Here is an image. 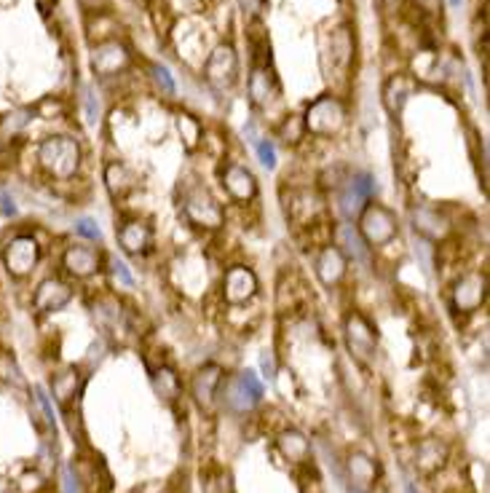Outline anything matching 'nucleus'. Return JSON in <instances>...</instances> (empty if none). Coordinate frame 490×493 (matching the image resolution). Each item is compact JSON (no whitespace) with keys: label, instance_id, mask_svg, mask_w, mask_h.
I'll return each instance as SVG.
<instances>
[{"label":"nucleus","instance_id":"423d86ee","mask_svg":"<svg viewBox=\"0 0 490 493\" xmlns=\"http://www.w3.org/2000/svg\"><path fill=\"white\" fill-rule=\"evenodd\" d=\"M263 397H266V389H263V381L258 378L255 370H241V373L225 378L220 395H218V400L223 403L225 410L233 416L252 413L258 405L263 403Z\"/></svg>","mask_w":490,"mask_h":493},{"label":"nucleus","instance_id":"49530a36","mask_svg":"<svg viewBox=\"0 0 490 493\" xmlns=\"http://www.w3.org/2000/svg\"><path fill=\"white\" fill-rule=\"evenodd\" d=\"M450 5H453V8H461V5H464V0H450Z\"/></svg>","mask_w":490,"mask_h":493},{"label":"nucleus","instance_id":"cd10ccee","mask_svg":"<svg viewBox=\"0 0 490 493\" xmlns=\"http://www.w3.org/2000/svg\"><path fill=\"white\" fill-rule=\"evenodd\" d=\"M279 91L276 87V76L273 70L266 65H255L252 73H250V81H247V97H250V105L255 110H263L268 108V102L273 99V94Z\"/></svg>","mask_w":490,"mask_h":493},{"label":"nucleus","instance_id":"9d476101","mask_svg":"<svg viewBox=\"0 0 490 493\" xmlns=\"http://www.w3.org/2000/svg\"><path fill=\"white\" fill-rule=\"evenodd\" d=\"M375 180L364 169H349V175L338 185V212L343 221H357V215L364 210L367 201H373Z\"/></svg>","mask_w":490,"mask_h":493},{"label":"nucleus","instance_id":"1a4fd4ad","mask_svg":"<svg viewBox=\"0 0 490 493\" xmlns=\"http://www.w3.org/2000/svg\"><path fill=\"white\" fill-rule=\"evenodd\" d=\"M59 269L67 279L87 282L105 271V255L102 250L91 247L89 241H70L59 255Z\"/></svg>","mask_w":490,"mask_h":493},{"label":"nucleus","instance_id":"72a5a7b5","mask_svg":"<svg viewBox=\"0 0 490 493\" xmlns=\"http://www.w3.org/2000/svg\"><path fill=\"white\" fill-rule=\"evenodd\" d=\"M352 59H354V41H352L349 27L341 25V27L332 33V62L346 70V67L352 65Z\"/></svg>","mask_w":490,"mask_h":493},{"label":"nucleus","instance_id":"dca6fc26","mask_svg":"<svg viewBox=\"0 0 490 493\" xmlns=\"http://www.w3.org/2000/svg\"><path fill=\"white\" fill-rule=\"evenodd\" d=\"M223 381V365H218V362H204V365L190 375V384H188L190 400L199 405L201 410H212L215 403H218V395H220Z\"/></svg>","mask_w":490,"mask_h":493},{"label":"nucleus","instance_id":"f704fd0d","mask_svg":"<svg viewBox=\"0 0 490 493\" xmlns=\"http://www.w3.org/2000/svg\"><path fill=\"white\" fill-rule=\"evenodd\" d=\"M0 384H8V386H25V375H22V367L16 357L11 352H0Z\"/></svg>","mask_w":490,"mask_h":493},{"label":"nucleus","instance_id":"f8f14e48","mask_svg":"<svg viewBox=\"0 0 490 493\" xmlns=\"http://www.w3.org/2000/svg\"><path fill=\"white\" fill-rule=\"evenodd\" d=\"M73 298H76V290L65 276H46L36 284V290L30 295V309L38 316L56 314L65 306H70Z\"/></svg>","mask_w":490,"mask_h":493},{"label":"nucleus","instance_id":"79ce46f5","mask_svg":"<svg viewBox=\"0 0 490 493\" xmlns=\"http://www.w3.org/2000/svg\"><path fill=\"white\" fill-rule=\"evenodd\" d=\"M0 215H3V218H16V215H19V207H16V201H14L8 193L0 196Z\"/></svg>","mask_w":490,"mask_h":493},{"label":"nucleus","instance_id":"473e14b6","mask_svg":"<svg viewBox=\"0 0 490 493\" xmlns=\"http://www.w3.org/2000/svg\"><path fill=\"white\" fill-rule=\"evenodd\" d=\"M178 132L182 139V148L188 153H196L199 145L204 142V124L193 116V113H178Z\"/></svg>","mask_w":490,"mask_h":493},{"label":"nucleus","instance_id":"e433bc0d","mask_svg":"<svg viewBox=\"0 0 490 493\" xmlns=\"http://www.w3.org/2000/svg\"><path fill=\"white\" fill-rule=\"evenodd\" d=\"M105 266H107V271H110V276H113V282H116V284H121V287L132 290L134 276L124 261H118V258H105Z\"/></svg>","mask_w":490,"mask_h":493},{"label":"nucleus","instance_id":"412c9836","mask_svg":"<svg viewBox=\"0 0 490 493\" xmlns=\"http://www.w3.org/2000/svg\"><path fill=\"white\" fill-rule=\"evenodd\" d=\"M332 244L341 250V255L349 261V266L354 263L359 269H370L373 263V250L364 244L362 233L357 231V225L352 221H341L332 228Z\"/></svg>","mask_w":490,"mask_h":493},{"label":"nucleus","instance_id":"6ab92c4d","mask_svg":"<svg viewBox=\"0 0 490 493\" xmlns=\"http://www.w3.org/2000/svg\"><path fill=\"white\" fill-rule=\"evenodd\" d=\"M410 225H413V233L437 244V241H445L453 231V223L440 207H432V204H415L410 210Z\"/></svg>","mask_w":490,"mask_h":493},{"label":"nucleus","instance_id":"c85d7f7f","mask_svg":"<svg viewBox=\"0 0 490 493\" xmlns=\"http://www.w3.org/2000/svg\"><path fill=\"white\" fill-rule=\"evenodd\" d=\"M276 450L290 461V464H306L311 461V440L301 429H281L276 435Z\"/></svg>","mask_w":490,"mask_h":493},{"label":"nucleus","instance_id":"393cba45","mask_svg":"<svg viewBox=\"0 0 490 493\" xmlns=\"http://www.w3.org/2000/svg\"><path fill=\"white\" fill-rule=\"evenodd\" d=\"M81 386H84V375L76 365H67V367H59L51 373L48 378V389H51V397L56 400L59 407L70 410V405L78 400L81 395Z\"/></svg>","mask_w":490,"mask_h":493},{"label":"nucleus","instance_id":"4be33fe9","mask_svg":"<svg viewBox=\"0 0 490 493\" xmlns=\"http://www.w3.org/2000/svg\"><path fill=\"white\" fill-rule=\"evenodd\" d=\"M91 316H94V322L99 324L102 333H110V335L132 333L129 312L116 295H97L94 303H91Z\"/></svg>","mask_w":490,"mask_h":493},{"label":"nucleus","instance_id":"39448f33","mask_svg":"<svg viewBox=\"0 0 490 493\" xmlns=\"http://www.w3.org/2000/svg\"><path fill=\"white\" fill-rule=\"evenodd\" d=\"M357 231L362 233L364 244L370 250H381L389 247L397 236H400V218L394 210H389L381 201H367L364 210L357 215Z\"/></svg>","mask_w":490,"mask_h":493},{"label":"nucleus","instance_id":"f3484780","mask_svg":"<svg viewBox=\"0 0 490 493\" xmlns=\"http://www.w3.org/2000/svg\"><path fill=\"white\" fill-rule=\"evenodd\" d=\"M220 185H223L225 196L236 204H252L260 193V185H258V178L252 175V169L239 161H225L220 169Z\"/></svg>","mask_w":490,"mask_h":493},{"label":"nucleus","instance_id":"20e7f679","mask_svg":"<svg viewBox=\"0 0 490 493\" xmlns=\"http://www.w3.org/2000/svg\"><path fill=\"white\" fill-rule=\"evenodd\" d=\"M306 135L316 137V139H332L338 137L346 124H349V108L341 97L335 94H322L316 97L311 105L306 108V113L301 116Z\"/></svg>","mask_w":490,"mask_h":493},{"label":"nucleus","instance_id":"0eeeda50","mask_svg":"<svg viewBox=\"0 0 490 493\" xmlns=\"http://www.w3.org/2000/svg\"><path fill=\"white\" fill-rule=\"evenodd\" d=\"M343 344L357 365L373 367L378 359V327L370 322V316L352 309L343 316Z\"/></svg>","mask_w":490,"mask_h":493},{"label":"nucleus","instance_id":"5701e85b","mask_svg":"<svg viewBox=\"0 0 490 493\" xmlns=\"http://www.w3.org/2000/svg\"><path fill=\"white\" fill-rule=\"evenodd\" d=\"M349 261L341 255V250L335 244H324L319 252H316V261H313V273L316 279L327 287V290H335L341 287V282L349 276Z\"/></svg>","mask_w":490,"mask_h":493},{"label":"nucleus","instance_id":"a878e982","mask_svg":"<svg viewBox=\"0 0 490 493\" xmlns=\"http://www.w3.org/2000/svg\"><path fill=\"white\" fill-rule=\"evenodd\" d=\"M413 91H415V78L410 73H394V76L386 78L381 97H383V108L389 110L392 118H400L404 105L413 97Z\"/></svg>","mask_w":490,"mask_h":493},{"label":"nucleus","instance_id":"c756f323","mask_svg":"<svg viewBox=\"0 0 490 493\" xmlns=\"http://www.w3.org/2000/svg\"><path fill=\"white\" fill-rule=\"evenodd\" d=\"M33 121H36V108H14L11 113H5L0 118V142L8 145V142L19 139L30 129Z\"/></svg>","mask_w":490,"mask_h":493},{"label":"nucleus","instance_id":"37998d69","mask_svg":"<svg viewBox=\"0 0 490 493\" xmlns=\"http://www.w3.org/2000/svg\"><path fill=\"white\" fill-rule=\"evenodd\" d=\"M260 367H263V373H266V378H276L279 375V367H276V359H273V354L271 352H263L260 354Z\"/></svg>","mask_w":490,"mask_h":493},{"label":"nucleus","instance_id":"f03ea898","mask_svg":"<svg viewBox=\"0 0 490 493\" xmlns=\"http://www.w3.org/2000/svg\"><path fill=\"white\" fill-rule=\"evenodd\" d=\"M41 258H44V247L33 231H14L0 244V266L14 282L30 279L41 266Z\"/></svg>","mask_w":490,"mask_h":493},{"label":"nucleus","instance_id":"7c9ffc66","mask_svg":"<svg viewBox=\"0 0 490 493\" xmlns=\"http://www.w3.org/2000/svg\"><path fill=\"white\" fill-rule=\"evenodd\" d=\"M153 389L164 403H175L182 395V378L178 375V370L169 365H161L158 370H153Z\"/></svg>","mask_w":490,"mask_h":493},{"label":"nucleus","instance_id":"a18cd8bd","mask_svg":"<svg viewBox=\"0 0 490 493\" xmlns=\"http://www.w3.org/2000/svg\"><path fill=\"white\" fill-rule=\"evenodd\" d=\"M0 493H11V483L5 478H0Z\"/></svg>","mask_w":490,"mask_h":493},{"label":"nucleus","instance_id":"4c0bfd02","mask_svg":"<svg viewBox=\"0 0 490 493\" xmlns=\"http://www.w3.org/2000/svg\"><path fill=\"white\" fill-rule=\"evenodd\" d=\"M255 153H258V159H260V164L266 167L268 172H273L276 169V164H279V159H276V142L273 139H258L255 142Z\"/></svg>","mask_w":490,"mask_h":493},{"label":"nucleus","instance_id":"a211bd4d","mask_svg":"<svg viewBox=\"0 0 490 493\" xmlns=\"http://www.w3.org/2000/svg\"><path fill=\"white\" fill-rule=\"evenodd\" d=\"M116 241L118 250L132 255V258H145L153 250L156 241V231L145 218H127L121 225H116Z\"/></svg>","mask_w":490,"mask_h":493},{"label":"nucleus","instance_id":"b1692460","mask_svg":"<svg viewBox=\"0 0 490 493\" xmlns=\"http://www.w3.org/2000/svg\"><path fill=\"white\" fill-rule=\"evenodd\" d=\"M450 461V446L440 437H424L415 446V456H413V467L415 472H421L424 478H432L437 472H443Z\"/></svg>","mask_w":490,"mask_h":493},{"label":"nucleus","instance_id":"2f4dec72","mask_svg":"<svg viewBox=\"0 0 490 493\" xmlns=\"http://www.w3.org/2000/svg\"><path fill=\"white\" fill-rule=\"evenodd\" d=\"M306 127H303V118L298 116V113H290V116H284L279 124H276V129H273V139H279L284 148H298L303 139H306Z\"/></svg>","mask_w":490,"mask_h":493},{"label":"nucleus","instance_id":"4468645a","mask_svg":"<svg viewBox=\"0 0 490 493\" xmlns=\"http://www.w3.org/2000/svg\"><path fill=\"white\" fill-rule=\"evenodd\" d=\"M132 65V54L127 44H121L118 38H107L91 48V70L99 78H116L124 76Z\"/></svg>","mask_w":490,"mask_h":493},{"label":"nucleus","instance_id":"7ed1b4c3","mask_svg":"<svg viewBox=\"0 0 490 493\" xmlns=\"http://www.w3.org/2000/svg\"><path fill=\"white\" fill-rule=\"evenodd\" d=\"M179 212H182L185 223L199 228V231H220L225 225L223 204L201 182L185 185L182 199H179Z\"/></svg>","mask_w":490,"mask_h":493},{"label":"nucleus","instance_id":"2eb2a0df","mask_svg":"<svg viewBox=\"0 0 490 493\" xmlns=\"http://www.w3.org/2000/svg\"><path fill=\"white\" fill-rule=\"evenodd\" d=\"M287 221L301 228H313L324 215V196L313 188H292L290 199H284Z\"/></svg>","mask_w":490,"mask_h":493},{"label":"nucleus","instance_id":"a19ab883","mask_svg":"<svg viewBox=\"0 0 490 493\" xmlns=\"http://www.w3.org/2000/svg\"><path fill=\"white\" fill-rule=\"evenodd\" d=\"M266 3L268 0H239L241 11L250 14V16H260V14L266 11Z\"/></svg>","mask_w":490,"mask_h":493},{"label":"nucleus","instance_id":"bb28decb","mask_svg":"<svg viewBox=\"0 0 490 493\" xmlns=\"http://www.w3.org/2000/svg\"><path fill=\"white\" fill-rule=\"evenodd\" d=\"M102 182H105V190L110 193V199L121 201L137 188V175H134L129 164L113 159V161H107L102 167Z\"/></svg>","mask_w":490,"mask_h":493},{"label":"nucleus","instance_id":"9b49d317","mask_svg":"<svg viewBox=\"0 0 490 493\" xmlns=\"http://www.w3.org/2000/svg\"><path fill=\"white\" fill-rule=\"evenodd\" d=\"M201 76L204 81L218 91L233 89L239 84V54L233 44H220L215 46L201 67Z\"/></svg>","mask_w":490,"mask_h":493},{"label":"nucleus","instance_id":"c9c22d12","mask_svg":"<svg viewBox=\"0 0 490 493\" xmlns=\"http://www.w3.org/2000/svg\"><path fill=\"white\" fill-rule=\"evenodd\" d=\"M150 76H153L156 87L164 91L167 97H175L178 84H175V78H172V73H169V67H167V65H161V62H153V65H150Z\"/></svg>","mask_w":490,"mask_h":493},{"label":"nucleus","instance_id":"6e6552de","mask_svg":"<svg viewBox=\"0 0 490 493\" xmlns=\"http://www.w3.org/2000/svg\"><path fill=\"white\" fill-rule=\"evenodd\" d=\"M488 303V271H466L450 287V312L461 316L477 314Z\"/></svg>","mask_w":490,"mask_h":493},{"label":"nucleus","instance_id":"aec40b11","mask_svg":"<svg viewBox=\"0 0 490 493\" xmlns=\"http://www.w3.org/2000/svg\"><path fill=\"white\" fill-rule=\"evenodd\" d=\"M381 478V467L373 456L362 453V450H352L343 461V480L349 483V491L357 493H373Z\"/></svg>","mask_w":490,"mask_h":493},{"label":"nucleus","instance_id":"c03bdc74","mask_svg":"<svg viewBox=\"0 0 490 493\" xmlns=\"http://www.w3.org/2000/svg\"><path fill=\"white\" fill-rule=\"evenodd\" d=\"M424 14H429V16H434V14H440V8H443V0H413Z\"/></svg>","mask_w":490,"mask_h":493},{"label":"nucleus","instance_id":"ddd939ff","mask_svg":"<svg viewBox=\"0 0 490 493\" xmlns=\"http://www.w3.org/2000/svg\"><path fill=\"white\" fill-rule=\"evenodd\" d=\"M223 301L228 306H247L250 301L258 298L260 293V279L258 273L244 266V263H233L223 273V284H220Z\"/></svg>","mask_w":490,"mask_h":493},{"label":"nucleus","instance_id":"f257e3e1","mask_svg":"<svg viewBox=\"0 0 490 493\" xmlns=\"http://www.w3.org/2000/svg\"><path fill=\"white\" fill-rule=\"evenodd\" d=\"M36 164L48 180L70 182L84 167V148L76 137L48 135L36 145Z\"/></svg>","mask_w":490,"mask_h":493},{"label":"nucleus","instance_id":"58836bf2","mask_svg":"<svg viewBox=\"0 0 490 493\" xmlns=\"http://www.w3.org/2000/svg\"><path fill=\"white\" fill-rule=\"evenodd\" d=\"M81 94H84L81 102H84V110H87V124L97 127V121H99V99H97V91L91 89V87H84Z\"/></svg>","mask_w":490,"mask_h":493},{"label":"nucleus","instance_id":"ea45409f","mask_svg":"<svg viewBox=\"0 0 490 493\" xmlns=\"http://www.w3.org/2000/svg\"><path fill=\"white\" fill-rule=\"evenodd\" d=\"M76 233L87 241H102V228L94 218H78L76 221Z\"/></svg>","mask_w":490,"mask_h":493}]
</instances>
